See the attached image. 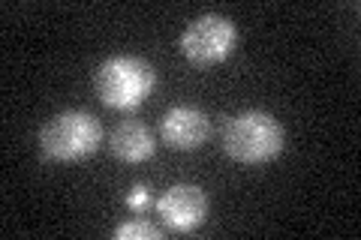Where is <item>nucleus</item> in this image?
<instances>
[{
    "label": "nucleus",
    "mask_w": 361,
    "mask_h": 240,
    "mask_svg": "<svg viewBox=\"0 0 361 240\" xmlns=\"http://www.w3.org/2000/svg\"><path fill=\"white\" fill-rule=\"evenodd\" d=\"M109 147L121 163H130V165H139V163H148L157 151V139L148 123L142 120H121L115 130L109 135Z\"/></svg>",
    "instance_id": "nucleus-7"
},
{
    "label": "nucleus",
    "mask_w": 361,
    "mask_h": 240,
    "mask_svg": "<svg viewBox=\"0 0 361 240\" xmlns=\"http://www.w3.org/2000/svg\"><path fill=\"white\" fill-rule=\"evenodd\" d=\"M103 144V123L85 108H66L42 123L39 151L45 159L61 165L82 163L94 156Z\"/></svg>",
    "instance_id": "nucleus-2"
},
{
    "label": "nucleus",
    "mask_w": 361,
    "mask_h": 240,
    "mask_svg": "<svg viewBox=\"0 0 361 240\" xmlns=\"http://www.w3.org/2000/svg\"><path fill=\"white\" fill-rule=\"evenodd\" d=\"M286 132L271 111H241L232 114L223 127V151L241 165H265L283 153Z\"/></svg>",
    "instance_id": "nucleus-1"
},
{
    "label": "nucleus",
    "mask_w": 361,
    "mask_h": 240,
    "mask_svg": "<svg viewBox=\"0 0 361 240\" xmlns=\"http://www.w3.org/2000/svg\"><path fill=\"white\" fill-rule=\"evenodd\" d=\"M211 132L208 114L196 106H172L160 120V139L172 151H196Z\"/></svg>",
    "instance_id": "nucleus-6"
},
{
    "label": "nucleus",
    "mask_w": 361,
    "mask_h": 240,
    "mask_svg": "<svg viewBox=\"0 0 361 240\" xmlns=\"http://www.w3.org/2000/svg\"><path fill=\"white\" fill-rule=\"evenodd\" d=\"M94 87L109 108L133 111L154 94L157 70L139 54H111L97 66Z\"/></svg>",
    "instance_id": "nucleus-3"
},
{
    "label": "nucleus",
    "mask_w": 361,
    "mask_h": 240,
    "mask_svg": "<svg viewBox=\"0 0 361 240\" xmlns=\"http://www.w3.org/2000/svg\"><path fill=\"white\" fill-rule=\"evenodd\" d=\"M157 216L163 220L169 232L187 234L205 222L208 216V192L196 184H175L166 192H160V198L154 201Z\"/></svg>",
    "instance_id": "nucleus-5"
},
{
    "label": "nucleus",
    "mask_w": 361,
    "mask_h": 240,
    "mask_svg": "<svg viewBox=\"0 0 361 240\" xmlns=\"http://www.w3.org/2000/svg\"><path fill=\"white\" fill-rule=\"evenodd\" d=\"M154 196H151V189H148V184H133L130 187V192H127V208L133 210V213H148L151 208H154Z\"/></svg>",
    "instance_id": "nucleus-9"
},
{
    "label": "nucleus",
    "mask_w": 361,
    "mask_h": 240,
    "mask_svg": "<svg viewBox=\"0 0 361 240\" xmlns=\"http://www.w3.org/2000/svg\"><path fill=\"white\" fill-rule=\"evenodd\" d=\"M238 45V27L220 13H205L193 18L178 39L180 54L193 66H217Z\"/></svg>",
    "instance_id": "nucleus-4"
},
{
    "label": "nucleus",
    "mask_w": 361,
    "mask_h": 240,
    "mask_svg": "<svg viewBox=\"0 0 361 240\" xmlns=\"http://www.w3.org/2000/svg\"><path fill=\"white\" fill-rule=\"evenodd\" d=\"M163 237V228L151 222V220H127L115 228V240H160Z\"/></svg>",
    "instance_id": "nucleus-8"
}]
</instances>
